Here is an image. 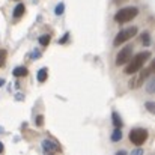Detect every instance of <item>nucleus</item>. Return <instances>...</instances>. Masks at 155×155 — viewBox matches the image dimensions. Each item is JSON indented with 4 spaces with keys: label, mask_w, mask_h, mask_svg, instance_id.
I'll list each match as a JSON object with an SVG mask.
<instances>
[{
    "label": "nucleus",
    "mask_w": 155,
    "mask_h": 155,
    "mask_svg": "<svg viewBox=\"0 0 155 155\" xmlns=\"http://www.w3.org/2000/svg\"><path fill=\"white\" fill-rule=\"evenodd\" d=\"M142 42H143L145 45H149V44H151V36H149L148 32H145V33L142 35Z\"/></svg>",
    "instance_id": "nucleus-15"
},
{
    "label": "nucleus",
    "mask_w": 155,
    "mask_h": 155,
    "mask_svg": "<svg viewBox=\"0 0 155 155\" xmlns=\"http://www.w3.org/2000/svg\"><path fill=\"white\" fill-rule=\"evenodd\" d=\"M3 83H5V80H2V78H0V86H3Z\"/></svg>",
    "instance_id": "nucleus-24"
},
{
    "label": "nucleus",
    "mask_w": 155,
    "mask_h": 155,
    "mask_svg": "<svg viewBox=\"0 0 155 155\" xmlns=\"http://www.w3.org/2000/svg\"><path fill=\"white\" fill-rule=\"evenodd\" d=\"M148 131L145 130V128H134V130H131V133H130V140H131V143H134L136 146H140V145H143L146 140H148Z\"/></svg>",
    "instance_id": "nucleus-4"
},
{
    "label": "nucleus",
    "mask_w": 155,
    "mask_h": 155,
    "mask_svg": "<svg viewBox=\"0 0 155 155\" xmlns=\"http://www.w3.org/2000/svg\"><path fill=\"white\" fill-rule=\"evenodd\" d=\"M151 59V51H142L139 54H136L133 59H130L128 66L125 68V74H136L137 71L142 69V66L145 65V62Z\"/></svg>",
    "instance_id": "nucleus-1"
},
{
    "label": "nucleus",
    "mask_w": 155,
    "mask_h": 155,
    "mask_svg": "<svg viewBox=\"0 0 155 155\" xmlns=\"http://www.w3.org/2000/svg\"><path fill=\"white\" fill-rule=\"evenodd\" d=\"M12 74H14L15 77H24V75H27V68H26V66H17Z\"/></svg>",
    "instance_id": "nucleus-8"
},
{
    "label": "nucleus",
    "mask_w": 155,
    "mask_h": 155,
    "mask_svg": "<svg viewBox=\"0 0 155 155\" xmlns=\"http://www.w3.org/2000/svg\"><path fill=\"white\" fill-rule=\"evenodd\" d=\"M63 11H65V5H63V3H59V5L56 6V9H54V14H56V15H62Z\"/></svg>",
    "instance_id": "nucleus-14"
},
{
    "label": "nucleus",
    "mask_w": 155,
    "mask_h": 155,
    "mask_svg": "<svg viewBox=\"0 0 155 155\" xmlns=\"http://www.w3.org/2000/svg\"><path fill=\"white\" fill-rule=\"evenodd\" d=\"M131 56H133V47H124L119 54L116 56V65L119 66V65H124V63H127L130 59H131Z\"/></svg>",
    "instance_id": "nucleus-6"
},
{
    "label": "nucleus",
    "mask_w": 155,
    "mask_h": 155,
    "mask_svg": "<svg viewBox=\"0 0 155 155\" xmlns=\"http://www.w3.org/2000/svg\"><path fill=\"white\" fill-rule=\"evenodd\" d=\"M152 69H154V65H151L148 69H143V71H142V72H140V74H139V75H137V77L133 80V81H130V87H131V89L140 87V86H142V83L146 80V77H148V75L152 72Z\"/></svg>",
    "instance_id": "nucleus-5"
},
{
    "label": "nucleus",
    "mask_w": 155,
    "mask_h": 155,
    "mask_svg": "<svg viewBox=\"0 0 155 155\" xmlns=\"http://www.w3.org/2000/svg\"><path fill=\"white\" fill-rule=\"evenodd\" d=\"M47 75H48V72H47V68H42V69H39V71H38V81H39V83L45 81V80H47Z\"/></svg>",
    "instance_id": "nucleus-10"
},
{
    "label": "nucleus",
    "mask_w": 155,
    "mask_h": 155,
    "mask_svg": "<svg viewBox=\"0 0 155 155\" xmlns=\"http://www.w3.org/2000/svg\"><path fill=\"white\" fill-rule=\"evenodd\" d=\"M39 56H41L39 51H33V57H39Z\"/></svg>",
    "instance_id": "nucleus-22"
},
{
    "label": "nucleus",
    "mask_w": 155,
    "mask_h": 155,
    "mask_svg": "<svg viewBox=\"0 0 155 155\" xmlns=\"http://www.w3.org/2000/svg\"><path fill=\"white\" fill-rule=\"evenodd\" d=\"M6 56H8L6 50H0V66H3V63L6 60Z\"/></svg>",
    "instance_id": "nucleus-16"
},
{
    "label": "nucleus",
    "mask_w": 155,
    "mask_h": 155,
    "mask_svg": "<svg viewBox=\"0 0 155 155\" xmlns=\"http://www.w3.org/2000/svg\"><path fill=\"white\" fill-rule=\"evenodd\" d=\"M137 33V27L136 26H131V27H127V29H124V30H120L117 35H116V38H114V41H113V44L117 47V45H120V44H124V42H127L128 39H131L134 35Z\"/></svg>",
    "instance_id": "nucleus-3"
},
{
    "label": "nucleus",
    "mask_w": 155,
    "mask_h": 155,
    "mask_svg": "<svg viewBox=\"0 0 155 155\" xmlns=\"http://www.w3.org/2000/svg\"><path fill=\"white\" fill-rule=\"evenodd\" d=\"M68 38H69V33H65V35H63V38L59 41V44H65V42L68 41Z\"/></svg>",
    "instance_id": "nucleus-18"
},
{
    "label": "nucleus",
    "mask_w": 155,
    "mask_h": 155,
    "mask_svg": "<svg viewBox=\"0 0 155 155\" xmlns=\"http://www.w3.org/2000/svg\"><path fill=\"white\" fill-rule=\"evenodd\" d=\"M146 107H148V110L151 111V113H154L155 108H154V103H146Z\"/></svg>",
    "instance_id": "nucleus-19"
},
{
    "label": "nucleus",
    "mask_w": 155,
    "mask_h": 155,
    "mask_svg": "<svg viewBox=\"0 0 155 155\" xmlns=\"http://www.w3.org/2000/svg\"><path fill=\"white\" fill-rule=\"evenodd\" d=\"M133 154H136V155H137V154H143V151H142V149H136Z\"/></svg>",
    "instance_id": "nucleus-21"
},
{
    "label": "nucleus",
    "mask_w": 155,
    "mask_h": 155,
    "mask_svg": "<svg viewBox=\"0 0 155 155\" xmlns=\"http://www.w3.org/2000/svg\"><path fill=\"white\" fill-rule=\"evenodd\" d=\"M113 125L116 127V128H120L122 127V120H120V117H119V114L116 113V111H113Z\"/></svg>",
    "instance_id": "nucleus-11"
},
{
    "label": "nucleus",
    "mask_w": 155,
    "mask_h": 155,
    "mask_svg": "<svg viewBox=\"0 0 155 155\" xmlns=\"http://www.w3.org/2000/svg\"><path fill=\"white\" fill-rule=\"evenodd\" d=\"M148 91H149V92H152V91H154V81H149V86H148Z\"/></svg>",
    "instance_id": "nucleus-20"
},
{
    "label": "nucleus",
    "mask_w": 155,
    "mask_h": 155,
    "mask_svg": "<svg viewBox=\"0 0 155 155\" xmlns=\"http://www.w3.org/2000/svg\"><path fill=\"white\" fill-rule=\"evenodd\" d=\"M50 41H51L50 35H42V36L39 38V44H41L42 47H47V45L50 44Z\"/></svg>",
    "instance_id": "nucleus-13"
},
{
    "label": "nucleus",
    "mask_w": 155,
    "mask_h": 155,
    "mask_svg": "<svg viewBox=\"0 0 155 155\" xmlns=\"http://www.w3.org/2000/svg\"><path fill=\"white\" fill-rule=\"evenodd\" d=\"M24 11H26L24 5H17L15 9H14V18H20V17L24 14Z\"/></svg>",
    "instance_id": "nucleus-9"
},
{
    "label": "nucleus",
    "mask_w": 155,
    "mask_h": 155,
    "mask_svg": "<svg viewBox=\"0 0 155 155\" xmlns=\"http://www.w3.org/2000/svg\"><path fill=\"white\" fill-rule=\"evenodd\" d=\"M42 151L47 152V154H51V152H60V148L51 140H44L42 142Z\"/></svg>",
    "instance_id": "nucleus-7"
},
{
    "label": "nucleus",
    "mask_w": 155,
    "mask_h": 155,
    "mask_svg": "<svg viewBox=\"0 0 155 155\" xmlns=\"http://www.w3.org/2000/svg\"><path fill=\"white\" fill-rule=\"evenodd\" d=\"M0 152H3V143L0 142Z\"/></svg>",
    "instance_id": "nucleus-23"
},
{
    "label": "nucleus",
    "mask_w": 155,
    "mask_h": 155,
    "mask_svg": "<svg viewBox=\"0 0 155 155\" xmlns=\"http://www.w3.org/2000/svg\"><path fill=\"white\" fill-rule=\"evenodd\" d=\"M36 125H38V127H42V125H44V116H42V114L36 116Z\"/></svg>",
    "instance_id": "nucleus-17"
},
{
    "label": "nucleus",
    "mask_w": 155,
    "mask_h": 155,
    "mask_svg": "<svg viewBox=\"0 0 155 155\" xmlns=\"http://www.w3.org/2000/svg\"><path fill=\"white\" fill-rule=\"evenodd\" d=\"M120 139H122V131H120V128H116L113 131V134H111V140L113 142H119Z\"/></svg>",
    "instance_id": "nucleus-12"
},
{
    "label": "nucleus",
    "mask_w": 155,
    "mask_h": 155,
    "mask_svg": "<svg viewBox=\"0 0 155 155\" xmlns=\"http://www.w3.org/2000/svg\"><path fill=\"white\" fill-rule=\"evenodd\" d=\"M137 14H139V9H137V8H124V9H120V11L114 15V21H116V23H128V21H131Z\"/></svg>",
    "instance_id": "nucleus-2"
}]
</instances>
